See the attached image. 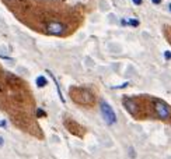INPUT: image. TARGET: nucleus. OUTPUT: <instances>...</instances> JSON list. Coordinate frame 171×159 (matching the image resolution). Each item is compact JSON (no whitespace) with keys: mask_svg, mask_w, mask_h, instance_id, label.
Instances as JSON below:
<instances>
[{"mask_svg":"<svg viewBox=\"0 0 171 159\" xmlns=\"http://www.w3.org/2000/svg\"><path fill=\"white\" fill-rule=\"evenodd\" d=\"M79 92H76V89L72 88V92H70V96H72V99H74L79 105H91L94 102V96L90 91L87 89H83V88H80L77 89Z\"/></svg>","mask_w":171,"mask_h":159,"instance_id":"obj_1","label":"nucleus"},{"mask_svg":"<svg viewBox=\"0 0 171 159\" xmlns=\"http://www.w3.org/2000/svg\"><path fill=\"white\" fill-rule=\"evenodd\" d=\"M100 110H101V114H102V119L104 122L108 124V126H112L116 123V114L114 112V109L111 108V105L105 102V100H101L100 102Z\"/></svg>","mask_w":171,"mask_h":159,"instance_id":"obj_2","label":"nucleus"},{"mask_svg":"<svg viewBox=\"0 0 171 159\" xmlns=\"http://www.w3.org/2000/svg\"><path fill=\"white\" fill-rule=\"evenodd\" d=\"M154 112H156V114H157L161 120H167V119H170V116H171L170 108H168L163 100H156V102H154Z\"/></svg>","mask_w":171,"mask_h":159,"instance_id":"obj_3","label":"nucleus"},{"mask_svg":"<svg viewBox=\"0 0 171 159\" xmlns=\"http://www.w3.org/2000/svg\"><path fill=\"white\" fill-rule=\"evenodd\" d=\"M66 27L63 25L62 23H56V21H52L46 25V32L48 34H51V35H55V37H59L62 35L63 32H65Z\"/></svg>","mask_w":171,"mask_h":159,"instance_id":"obj_4","label":"nucleus"},{"mask_svg":"<svg viewBox=\"0 0 171 159\" xmlns=\"http://www.w3.org/2000/svg\"><path fill=\"white\" fill-rule=\"evenodd\" d=\"M124 106H125V109L129 112L130 114H136L138 113V105H136V102L132 99H129V98H125L124 99Z\"/></svg>","mask_w":171,"mask_h":159,"instance_id":"obj_5","label":"nucleus"},{"mask_svg":"<svg viewBox=\"0 0 171 159\" xmlns=\"http://www.w3.org/2000/svg\"><path fill=\"white\" fill-rule=\"evenodd\" d=\"M122 25H130V27H139V20L129 18V20H121Z\"/></svg>","mask_w":171,"mask_h":159,"instance_id":"obj_6","label":"nucleus"},{"mask_svg":"<svg viewBox=\"0 0 171 159\" xmlns=\"http://www.w3.org/2000/svg\"><path fill=\"white\" fill-rule=\"evenodd\" d=\"M48 85V80H46V77H44V75H39V77L37 78V86L38 88H44V86Z\"/></svg>","mask_w":171,"mask_h":159,"instance_id":"obj_7","label":"nucleus"},{"mask_svg":"<svg viewBox=\"0 0 171 159\" xmlns=\"http://www.w3.org/2000/svg\"><path fill=\"white\" fill-rule=\"evenodd\" d=\"M37 116H38V117H45L46 112H45V110H42V109H38L37 110Z\"/></svg>","mask_w":171,"mask_h":159,"instance_id":"obj_8","label":"nucleus"},{"mask_svg":"<svg viewBox=\"0 0 171 159\" xmlns=\"http://www.w3.org/2000/svg\"><path fill=\"white\" fill-rule=\"evenodd\" d=\"M164 57H166V60H171V52L170 50H166V52H164Z\"/></svg>","mask_w":171,"mask_h":159,"instance_id":"obj_9","label":"nucleus"},{"mask_svg":"<svg viewBox=\"0 0 171 159\" xmlns=\"http://www.w3.org/2000/svg\"><path fill=\"white\" fill-rule=\"evenodd\" d=\"M6 127H7V122L1 119V120H0V128H6Z\"/></svg>","mask_w":171,"mask_h":159,"instance_id":"obj_10","label":"nucleus"},{"mask_svg":"<svg viewBox=\"0 0 171 159\" xmlns=\"http://www.w3.org/2000/svg\"><path fill=\"white\" fill-rule=\"evenodd\" d=\"M132 1H133V4H136V6H140L143 3V0H132Z\"/></svg>","mask_w":171,"mask_h":159,"instance_id":"obj_11","label":"nucleus"},{"mask_svg":"<svg viewBox=\"0 0 171 159\" xmlns=\"http://www.w3.org/2000/svg\"><path fill=\"white\" fill-rule=\"evenodd\" d=\"M152 3H153V4H160V3H161V0H152Z\"/></svg>","mask_w":171,"mask_h":159,"instance_id":"obj_12","label":"nucleus"},{"mask_svg":"<svg viewBox=\"0 0 171 159\" xmlns=\"http://www.w3.org/2000/svg\"><path fill=\"white\" fill-rule=\"evenodd\" d=\"M3 145V138H1V137H0V147Z\"/></svg>","mask_w":171,"mask_h":159,"instance_id":"obj_13","label":"nucleus"},{"mask_svg":"<svg viewBox=\"0 0 171 159\" xmlns=\"http://www.w3.org/2000/svg\"><path fill=\"white\" fill-rule=\"evenodd\" d=\"M168 10H170V11H171V3H170V4H168Z\"/></svg>","mask_w":171,"mask_h":159,"instance_id":"obj_14","label":"nucleus"}]
</instances>
